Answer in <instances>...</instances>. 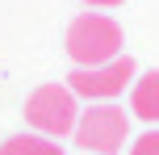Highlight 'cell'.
<instances>
[{
	"instance_id": "obj_1",
	"label": "cell",
	"mask_w": 159,
	"mask_h": 155,
	"mask_svg": "<svg viewBox=\"0 0 159 155\" xmlns=\"http://www.w3.org/2000/svg\"><path fill=\"white\" fill-rule=\"evenodd\" d=\"M25 126H30L34 134H42V139H67V134L75 130L80 122V97L63 84H38V88L25 97Z\"/></svg>"
},
{
	"instance_id": "obj_2",
	"label": "cell",
	"mask_w": 159,
	"mask_h": 155,
	"mask_svg": "<svg viewBox=\"0 0 159 155\" xmlns=\"http://www.w3.org/2000/svg\"><path fill=\"white\" fill-rule=\"evenodd\" d=\"M71 139L84 155H117L130 143V113L113 101H96V105L80 109Z\"/></svg>"
},
{
	"instance_id": "obj_3",
	"label": "cell",
	"mask_w": 159,
	"mask_h": 155,
	"mask_svg": "<svg viewBox=\"0 0 159 155\" xmlns=\"http://www.w3.org/2000/svg\"><path fill=\"white\" fill-rule=\"evenodd\" d=\"M67 55L75 67H96L121 59V25L109 13H80L67 25Z\"/></svg>"
},
{
	"instance_id": "obj_4",
	"label": "cell",
	"mask_w": 159,
	"mask_h": 155,
	"mask_svg": "<svg viewBox=\"0 0 159 155\" xmlns=\"http://www.w3.org/2000/svg\"><path fill=\"white\" fill-rule=\"evenodd\" d=\"M130 84H134V59L130 55L109 59V63H96V67H71V75H67V88H71L75 97H84L88 105H96V101H117Z\"/></svg>"
},
{
	"instance_id": "obj_5",
	"label": "cell",
	"mask_w": 159,
	"mask_h": 155,
	"mask_svg": "<svg viewBox=\"0 0 159 155\" xmlns=\"http://www.w3.org/2000/svg\"><path fill=\"white\" fill-rule=\"evenodd\" d=\"M130 113L159 126V67L147 71V75H134V84H130Z\"/></svg>"
},
{
	"instance_id": "obj_6",
	"label": "cell",
	"mask_w": 159,
	"mask_h": 155,
	"mask_svg": "<svg viewBox=\"0 0 159 155\" xmlns=\"http://www.w3.org/2000/svg\"><path fill=\"white\" fill-rule=\"evenodd\" d=\"M0 155H67L55 139H42V134H13V139L0 143Z\"/></svg>"
},
{
	"instance_id": "obj_7",
	"label": "cell",
	"mask_w": 159,
	"mask_h": 155,
	"mask_svg": "<svg viewBox=\"0 0 159 155\" xmlns=\"http://www.w3.org/2000/svg\"><path fill=\"white\" fill-rule=\"evenodd\" d=\"M130 155H159V126L147 134H138L134 143H130Z\"/></svg>"
},
{
	"instance_id": "obj_8",
	"label": "cell",
	"mask_w": 159,
	"mask_h": 155,
	"mask_svg": "<svg viewBox=\"0 0 159 155\" xmlns=\"http://www.w3.org/2000/svg\"><path fill=\"white\" fill-rule=\"evenodd\" d=\"M88 8H117V4H126V0H84Z\"/></svg>"
},
{
	"instance_id": "obj_9",
	"label": "cell",
	"mask_w": 159,
	"mask_h": 155,
	"mask_svg": "<svg viewBox=\"0 0 159 155\" xmlns=\"http://www.w3.org/2000/svg\"><path fill=\"white\" fill-rule=\"evenodd\" d=\"M80 155H84V151H80Z\"/></svg>"
}]
</instances>
